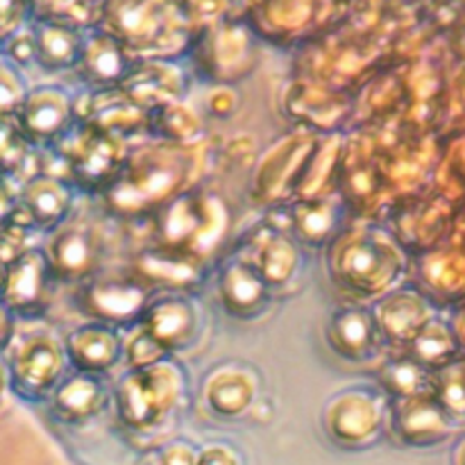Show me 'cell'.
Here are the masks:
<instances>
[{
    "mask_svg": "<svg viewBox=\"0 0 465 465\" xmlns=\"http://www.w3.org/2000/svg\"><path fill=\"white\" fill-rule=\"evenodd\" d=\"M193 171V154L186 145L157 143L130 150L116 184L103 195L121 216L159 212L184 193Z\"/></svg>",
    "mask_w": 465,
    "mask_h": 465,
    "instance_id": "obj_1",
    "label": "cell"
},
{
    "mask_svg": "<svg viewBox=\"0 0 465 465\" xmlns=\"http://www.w3.org/2000/svg\"><path fill=\"white\" fill-rule=\"evenodd\" d=\"M118 418L139 431L157 430L186 398V375L173 359L125 371L112 389Z\"/></svg>",
    "mask_w": 465,
    "mask_h": 465,
    "instance_id": "obj_2",
    "label": "cell"
},
{
    "mask_svg": "<svg viewBox=\"0 0 465 465\" xmlns=\"http://www.w3.org/2000/svg\"><path fill=\"white\" fill-rule=\"evenodd\" d=\"M225 223L227 212L216 198L186 189L157 212L159 248L203 259L218 243Z\"/></svg>",
    "mask_w": 465,
    "mask_h": 465,
    "instance_id": "obj_3",
    "label": "cell"
},
{
    "mask_svg": "<svg viewBox=\"0 0 465 465\" xmlns=\"http://www.w3.org/2000/svg\"><path fill=\"white\" fill-rule=\"evenodd\" d=\"M59 143H64L68 182L77 189L100 195L116 184L130 154L125 139L82 123H75Z\"/></svg>",
    "mask_w": 465,
    "mask_h": 465,
    "instance_id": "obj_4",
    "label": "cell"
},
{
    "mask_svg": "<svg viewBox=\"0 0 465 465\" xmlns=\"http://www.w3.org/2000/svg\"><path fill=\"white\" fill-rule=\"evenodd\" d=\"M154 298V289L136 272L98 271L77 289V307L89 321L127 331L136 327Z\"/></svg>",
    "mask_w": 465,
    "mask_h": 465,
    "instance_id": "obj_5",
    "label": "cell"
},
{
    "mask_svg": "<svg viewBox=\"0 0 465 465\" xmlns=\"http://www.w3.org/2000/svg\"><path fill=\"white\" fill-rule=\"evenodd\" d=\"M336 280L363 295L384 293L402 272L398 245L381 232H354L339 243L334 254Z\"/></svg>",
    "mask_w": 465,
    "mask_h": 465,
    "instance_id": "obj_6",
    "label": "cell"
},
{
    "mask_svg": "<svg viewBox=\"0 0 465 465\" xmlns=\"http://www.w3.org/2000/svg\"><path fill=\"white\" fill-rule=\"evenodd\" d=\"M68 372L64 345L50 334L27 336L9 357L7 384L25 400H48Z\"/></svg>",
    "mask_w": 465,
    "mask_h": 465,
    "instance_id": "obj_7",
    "label": "cell"
},
{
    "mask_svg": "<svg viewBox=\"0 0 465 465\" xmlns=\"http://www.w3.org/2000/svg\"><path fill=\"white\" fill-rule=\"evenodd\" d=\"M168 354L189 352L204 331V312L186 291L154 295L139 322Z\"/></svg>",
    "mask_w": 465,
    "mask_h": 465,
    "instance_id": "obj_8",
    "label": "cell"
},
{
    "mask_svg": "<svg viewBox=\"0 0 465 465\" xmlns=\"http://www.w3.org/2000/svg\"><path fill=\"white\" fill-rule=\"evenodd\" d=\"M16 123L32 145H57L77 123L75 100L64 86H32L18 109Z\"/></svg>",
    "mask_w": 465,
    "mask_h": 465,
    "instance_id": "obj_9",
    "label": "cell"
},
{
    "mask_svg": "<svg viewBox=\"0 0 465 465\" xmlns=\"http://www.w3.org/2000/svg\"><path fill=\"white\" fill-rule=\"evenodd\" d=\"M54 282L57 280H54V272L50 268L44 248L35 245V248H30L5 266L0 302L14 316H39L48 307Z\"/></svg>",
    "mask_w": 465,
    "mask_h": 465,
    "instance_id": "obj_10",
    "label": "cell"
},
{
    "mask_svg": "<svg viewBox=\"0 0 465 465\" xmlns=\"http://www.w3.org/2000/svg\"><path fill=\"white\" fill-rule=\"evenodd\" d=\"M50 268L57 282L82 284L100 271L103 263V239L86 223H73L68 218L62 227L50 232L44 245Z\"/></svg>",
    "mask_w": 465,
    "mask_h": 465,
    "instance_id": "obj_11",
    "label": "cell"
},
{
    "mask_svg": "<svg viewBox=\"0 0 465 465\" xmlns=\"http://www.w3.org/2000/svg\"><path fill=\"white\" fill-rule=\"evenodd\" d=\"M73 184L50 173H35L18 189V216L32 225L36 234H50L71 218Z\"/></svg>",
    "mask_w": 465,
    "mask_h": 465,
    "instance_id": "obj_12",
    "label": "cell"
},
{
    "mask_svg": "<svg viewBox=\"0 0 465 465\" xmlns=\"http://www.w3.org/2000/svg\"><path fill=\"white\" fill-rule=\"evenodd\" d=\"M77 123L109 132L121 139L148 132V112L134 103L121 86L94 89L75 103Z\"/></svg>",
    "mask_w": 465,
    "mask_h": 465,
    "instance_id": "obj_13",
    "label": "cell"
},
{
    "mask_svg": "<svg viewBox=\"0 0 465 465\" xmlns=\"http://www.w3.org/2000/svg\"><path fill=\"white\" fill-rule=\"evenodd\" d=\"M218 300L225 313L236 321H257L271 309L272 289L248 259H232L218 272Z\"/></svg>",
    "mask_w": 465,
    "mask_h": 465,
    "instance_id": "obj_14",
    "label": "cell"
},
{
    "mask_svg": "<svg viewBox=\"0 0 465 465\" xmlns=\"http://www.w3.org/2000/svg\"><path fill=\"white\" fill-rule=\"evenodd\" d=\"M384 416V395L368 386H352L327 402L325 425L336 439L366 440L375 434Z\"/></svg>",
    "mask_w": 465,
    "mask_h": 465,
    "instance_id": "obj_15",
    "label": "cell"
},
{
    "mask_svg": "<svg viewBox=\"0 0 465 465\" xmlns=\"http://www.w3.org/2000/svg\"><path fill=\"white\" fill-rule=\"evenodd\" d=\"M118 86L150 114L163 104L184 103L189 80L175 62L145 59V62H136Z\"/></svg>",
    "mask_w": 465,
    "mask_h": 465,
    "instance_id": "obj_16",
    "label": "cell"
},
{
    "mask_svg": "<svg viewBox=\"0 0 465 465\" xmlns=\"http://www.w3.org/2000/svg\"><path fill=\"white\" fill-rule=\"evenodd\" d=\"M62 345L73 371L104 375L123 363V331L104 322L89 321L75 327Z\"/></svg>",
    "mask_w": 465,
    "mask_h": 465,
    "instance_id": "obj_17",
    "label": "cell"
},
{
    "mask_svg": "<svg viewBox=\"0 0 465 465\" xmlns=\"http://www.w3.org/2000/svg\"><path fill=\"white\" fill-rule=\"evenodd\" d=\"M134 64L130 50L116 36L109 35L107 30H89L84 32L75 71L94 89H107L121 84Z\"/></svg>",
    "mask_w": 465,
    "mask_h": 465,
    "instance_id": "obj_18",
    "label": "cell"
},
{
    "mask_svg": "<svg viewBox=\"0 0 465 465\" xmlns=\"http://www.w3.org/2000/svg\"><path fill=\"white\" fill-rule=\"evenodd\" d=\"M112 391L104 384L103 375L73 371L59 380L53 393L48 395V404L54 416L71 425L91 420L107 407Z\"/></svg>",
    "mask_w": 465,
    "mask_h": 465,
    "instance_id": "obj_19",
    "label": "cell"
},
{
    "mask_svg": "<svg viewBox=\"0 0 465 465\" xmlns=\"http://www.w3.org/2000/svg\"><path fill=\"white\" fill-rule=\"evenodd\" d=\"M32 36V54L35 64L44 71H75L82 53L84 30L59 18H36L27 25Z\"/></svg>",
    "mask_w": 465,
    "mask_h": 465,
    "instance_id": "obj_20",
    "label": "cell"
},
{
    "mask_svg": "<svg viewBox=\"0 0 465 465\" xmlns=\"http://www.w3.org/2000/svg\"><path fill=\"white\" fill-rule=\"evenodd\" d=\"M380 327L366 307L336 309L327 325V341L339 357L361 363L375 357L380 348Z\"/></svg>",
    "mask_w": 465,
    "mask_h": 465,
    "instance_id": "obj_21",
    "label": "cell"
},
{
    "mask_svg": "<svg viewBox=\"0 0 465 465\" xmlns=\"http://www.w3.org/2000/svg\"><path fill=\"white\" fill-rule=\"evenodd\" d=\"M372 316H375L381 336L411 343L420 334L422 327L434 318V313L420 293L402 289L381 295L372 309Z\"/></svg>",
    "mask_w": 465,
    "mask_h": 465,
    "instance_id": "obj_22",
    "label": "cell"
},
{
    "mask_svg": "<svg viewBox=\"0 0 465 465\" xmlns=\"http://www.w3.org/2000/svg\"><path fill=\"white\" fill-rule=\"evenodd\" d=\"M259 391L254 372L245 366H223L204 381V400L218 416L234 418L248 411Z\"/></svg>",
    "mask_w": 465,
    "mask_h": 465,
    "instance_id": "obj_23",
    "label": "cell"
},
{
    "mask_svg": "<svg viewBox=\"0 0 465 465\" xmlns=\"http://www.w3.org/2000/svg\"><path fill=\"white\" fill-rule=\"evenodd\" d=\"M134 272L153 289L159 284L168 291H184L203 275V259L166 248H153L136 257Z\"/></svg>",
    "mask_w": 465,
    "mask_h": 465,
    "instance_id": "obj_24",
    "label": "cell"
},
{
    "mask_svg": "<svg viewBox=\"0 0 465 465\" xmlns=\"http://www.w3.org/2000/svg\"><path fill=\"white\" fill-rule=\"evenodd\" d=\"M391 411H393L395 427L407 439H430L448 430L450 413L440 407L431 391L416 398L395 400Z\"/></svg>",
    "mask_w": 465,
    "mask_h": 465,
    "instance_id": "obj_25",
    "label": "cell"
},
{
    "mask_svg": "<svg viewBox=\"0 0 465 465\" xmlns=\"http://www.w3.org/2000/svg\"><path fill=\"white\" fill-rule=\"evenodd\" d=\"M254 266L271 289L272 286H284L286 282L293 280L300 268L298 245L286 234H271L263 241Z\"/></svg>",
    "mask_w": 465,
    "mask_h": 465,
    "instance_id": "obj_26",
    "label": "cell"
},
{
    "mask_svg": "<svg viewBox=\"0 0 465 465\" xmlns=\"http://www.w3.org/2000/svg\"><path fill=\"white\" fill-rule=\"evenodd\" d=\"M411 345L413 359L420 361L425 368H430V371H436V368L448 363L450 359H454L461 352L459 350V339L452 331V327L436 316L422 327L420 334L411 341Z\"/></svg>",
    "mask_w": 465,
    "mask_h": 465,
    "instance_id": "obj_27",
    "label": "cell"
},
{
    "mask_svg": "<svg viewBox=\"0 0 465 465\" xmlns=\"http://www.w3.org/2000/svg\"><path fill=\"white\" fill-rule=\"evenodd\" d=\"M148 132L162 136L166 143L186 145L203 132V123L184 103H173L148 114Z\"/></svg>",
    "mask_w": 465,
    "mask_h": 465,
    "instance_id": "obj_28",
    "label": "cell"
},
{
    "mask_svg": "<svg viewBox=\"0 0 465 465\" xmlns=\"http://www.w3.org/2000/svg\"><path fill=\"white\" fill-rule=\"evenodd\" d=\"M381 389L395 400L416 398L431 391V371L416 359H398L386 363L380 375Z\"/></svg>",
    "mask_w": 465,
    "mask_h": 465,
    "instance_id": "obj_29",
    "label": "cell"
},
{
    "mask_svg": "<svg viewBox=\"0 0 465 465\" xmlns=\"http://www.w3.org/2000/svg\"><path fill=\"white\" fill-rule=\"evenodd\" d=\"M431 395L448 413H465V357L457 354L431 371Z\"/></svg>",
    "mask_w": 465,
    "mask_h": 465,
    "instance_id": "obj_30",
    "label": "cell"
},
{
    "mask_svg": "<svg viewBox=\"0 0 465 465\" xmlns=\"http://www.w3.org/2000/svg\"><path fill=\"white\" fill-rule=\"evenodd\" d=\"M336 218H339V212L334 203H325V200H307L293 209L295 230L300 239L307 243H322L334 230Z\"/></svg>",
    "mask_w": 465,
    "mask_h": 465,
    "instance_id": "obj_31",
    "label": "cell"
},
{
    "mask_svg": "<svg viewBox=\"0 0 465 465\" xmlns=\"http://www.w3.org/2000/svg\"><path fill=\"white\" fill-rule=\"evenodd\" d=\"M35 145L25 139L16 118L0 116V175L14 177L27 166Z\"/></svg>",
    "mask_w": 465,
    "mask_h": 465,
    "instance_id": "obj_32",
    "label": "cell"
},
{
    "mask_svg": "<svg viewBox=\"0 0 465 465\" xmlns=\"http://www.w3.org/2000/svg\"><path fill=\"white\" fill-rule=\"evenodd\" d=\"M171 359V354L148 334L141 325L123 331V363L125 371H139V368L154 366V363Z\"/></svg>",
    "mask_w": 465,
    "mask_h": 465,
    "instance_id": "obj_33",
    "label": "cell"
},
{
    "mask_svg": "<svg viewBox=\"0 0 465 465\" xmlns=\"http://www.w3.org/2000/svg\"><path fill=\"white\" fill-rule=\"evenodd\" d=\"M27 91L30 86H27L21 68L12 59L0 54V116L16 118Z\"/></svg>",
    "mask_w": 465,
    "mask_h": 465,
    "instance_id": "obj_34",
    "label": "cell"
},
{
    "mask_svg": "<svg viewBox=\"0 0 465 465\" xmlns=\"http://www.w3.org/2000/svg\"><path fill=\"white\" fill-rule=\"evenodd\" d=\"M35 234L36 232L32 230V225H27L18 213L12 221L5 223V225L0 227V263L7 266L14 259L21 257L23 252L35 248V245H32V236Z\"/></svg>",
    "mask_w": 465,
    "mask_h": 465,
    "instance_id": "obj_35",
    "label": "cell"
},
{
    "mask_svg": "<svg viewBox=\"0 0 465 465\" xmlns=\"http://www.w3.org/2000/svg\"><path fill=\"white\" fill-rule=\"evenodd\" d=\"M32 0H0V44L30 23Z\"/></svg>",
    "mask_w": 465,
    "mask_h": 465,
    "instance_id": "obj_36",
    "label": "cell"
},
{
    "mask_svg": "<svg viewBox=\"0 0 465 465\" xmlns=\"http://www.w3.org/2000/svg\"><path fill=\"white\" fill-rule=\"evenodd\" d=\"M18 212V189H14L12 180L0 175V227L12 221Z\"/></svg>",
    "mask_w": 465,
    "mask_h": 465,
    "instance_id": "obj_37",
    "label": "cell"
},
{
    "mask_svg": "<svg viewBox=\"0 0 465 465\" xmlns=\"http://www.w3.org/2000/svg\"><path fill=\"white\" fill-rule=\"evenodd\" d=\"M14 331H16V316L0 302V352L12 345Z\"/></svg>",
    "mask_w": 465,
    "mask_h": 465,
    "instance_id": "obj_38",
    "label": "cell"
},
{
    "mask_svg": "<svg viewBox=\"0 0 465 465\" xmlns=\"http://www.w3.org/2000/svg\"><path fill=\"white\" fill-rule=\"evenodd\" d=\"M5 386H7V375H5V372L0 371V395H3Z\"/></svg>",
    "mask_w": 465,
    "mask_h": 465,
    "instance_id": "obj_39",
    "label": "cell"
},
{
    "mask_svg": "<svg viewBox=\"0 0 465 465\" xmlns=\"http://www.w3.org/2000/svg\"><path fill=\"white\" fill-rule=\"evenodd\" d=\"M3 277H5V266L0 263V289H3Z\"/></svg>",
    "mask_w": 465,
    "mask_h": 465,
    "instance_id": "obj_40",
    "label": "cell"
}]
</instances>
